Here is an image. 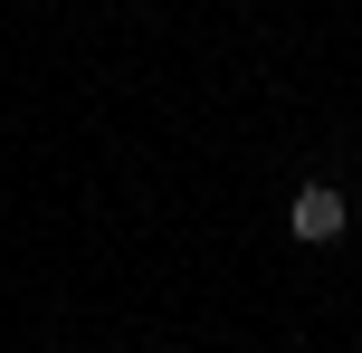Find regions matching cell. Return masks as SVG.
<instances>
[{"mask_svg":"<svg viewBox=\"0 0 362 353\" xmlns=\"http://www.w3.org/2000/svg\"><path fill=\"white\" fill-rule=\"evenodd\" d=\"M344 229H353V210H344L334 182H305V191L286 201V239H296V248H334Z\"/></svg>","mask_w":362,"mask_h":353,"instance_id":"cell-1","label":"cell"}]
</instances>
